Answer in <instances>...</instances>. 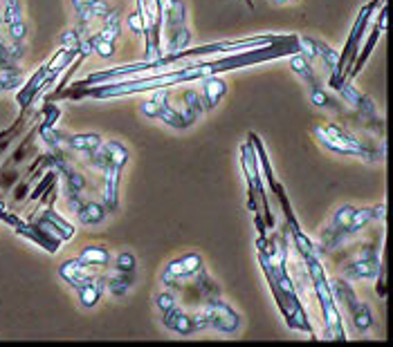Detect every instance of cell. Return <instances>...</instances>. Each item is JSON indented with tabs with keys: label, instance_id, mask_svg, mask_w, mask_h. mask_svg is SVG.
Returning a JSON list of instances; mask_svg holds the SVG:
<instances>
[{
	"label": "cell",
	"instance_id": "33",
	"mask_svg": "<svg viewBox=\"0 0 393 347\" xmlns=\"http://www.w3.org/2000/svg\"><path fill=\"white\" fill-rule=\"evenodd\" d=\"M310 101H313V105H317V108H335V103H333V99H331V94H328L320 83L317 85H310Z\"/></svg>",
	"mask_w": 393,
	"mask_h": 347
},
{
	"label": "cell",
	"instance_id": "31",
	"mask_svg": "<svg viewBox=\"0 0 393 347\" xmlns=\"http://www.w3.org/2000/svg\"><path fill=\"white\" fill-rule=\"evenodd\" d=\"M5 31H7L9 43H23L29 34V27H27L25 20H16V23L5 25Z\"/></svg>",
	"mask_w": 393,
	"mask_h": 347
},
{
	"label": "cell",
	"instance_id": "32",
	"mask_svg": "<svg viewBox=\"0 0 393 347\" xmlns=\"http://www.w3.org/2000/svg\"><path fill=\"white\" fill-rule=\"evenodd\" d=\"M59 43H61V47L79 52V45H81V34H79V31H77V27L63 29L61 34H59Z\"/></svg>",
	"mask_w": 393,
	"mask_h": 347
},
{
	"label": "cell",
	"instance_id": "1",
	"mask_svg": "<svg viewBox=\"0 0 393 347\" xmlns=\"http://www.w3.org/2000/svg\"><path fill=\"white\" fill-rule=\"evenodd\" d=\"M281 52L272 54V50H245L243 54L236 57H227L220 61H200V63H185L180 68L164 72V74H155V77H144V79H131V81H120V83H108V85H99V88H88L86 96L92 99H115V96H126V94H137V92H153V90H169L171 85L178 83H187L194 79H205L211 74L218 72H227L234 68H243V65L250 63H261L268 61L272 57H279Z\"/></svg>",
	"mask_w": 393,
	"mask_h": 347
},
{
	"label": "cell",
	"instance_id": "11",
	"mask_svg": "<svg viewBox=\"0 0 393 347\" xmlns=\"http://www.w3.org/2000/svg\"><path fill=\"white\" fill-rule=\"evenodd\" d=\"M335 88H337V92L342 94V99L348 103V105H353L355 110L359 112V115H366V117H376V105H373V101L369 99V96H364L362 92H357L353 85H348V83H335Z\"/></svg>",
	"mask_w": 393,
	"mask_h": 347
},
{
	"label": "cell",
	"instance_id": "8",
	"mask_svg": "<svg viewBox=\"0 0 393 347\" xmlns=\"http://www.w3.org/2000/svg\"><path fill=\"white\" fill-rule=\"evenodd\" d=\"M59 276H61V280L66 285L79 289L81 285H86V283H90V280H94V271L86 263H81L79 258H72V260H66V263L59 267Z\"/></svg>",
	"mask_w": 393,
	"mask_h": 347
},
{
	"label": "cell",
	"instance_id": "23",
	"mask_svg": "<svg viewBox=\"0 0 393 347\" xmlns=\"http://www.w3.org/2000/svg\"><path fill=\"white\" fill-rule=\"evenodd\" d=\"M183 112L194 119V121H198V119L207 112V108L203 103V96H200L196 90H185L183 92Z\"/></svg>",
	"mask_w": 393,
	"mask_h": 347
},
{
	"label": "cell",
	"instance_id": "20",
	"mask_svg": "<svg viewBox=\"0 0 393 347\" xmlns=\"http://www.w3.org/2000/svg\"><path fill=\"white\" fill-rule=\"evenodd\" d=\"M348 316H350V325H353V330L359 332V334H364L373 327V313H371V307L366 305V302L357 300V305L348 311Z\"/></svg>",
	"mask_w": 393,
	"mask_h": 347
},
{
	"label": "cell",
	"instance_id": "30",
	"mask_svg": "<svg viewBox=\"0 0 393 347\" xmlns=\"http://www.w3.org/2000/svg\"><path fill=\"white\" fill-rule=\"evenodd\" d=\"M373 209H355L353 213V218H350V224H348V229L346 233H357L359 229H364V226L369 222H373Z\"/></svg>",
	"mask_w": 393,
	"mask_h": 347
},
{
	"label": "cell",
	"instance_id": "5",
	"mask_svg": "<svg viewBox=\"0 0 393 347\" xmlns=\"http://www.w3.org/2000/svg\"><path fill=\"white\" fill-rule=\"evenodd\" d=\"M205 318H207V327L216 330L220 334H236L241 330V316L238 311L229 307L227 302L211 298L205 305Z\"/></svg>",
	"mask_w": 393,
	"mask_h": 347
},
{
	"label": "cell",
	"instance_id": "6",
	"mask_svg": "<svg viewBox=\"0 0 393 347\" xmlns=\"http://www.w3.org/2000/svg\"><path fill=\"white\" fill-rule=\"evenodd\" d=\"M162 325L173 334L191 336V334H196L200 330H207V318H205V311L187 313V311H183L176 305L173 309H169L166 313H162Z\"/></svg>",
	"mask_w": 393,
	"mask_h": 347
},
{
	"label": "cell",
	"instance_id": "26",
	"mask_svg": "<svg viewBox=\"0 0 393 347\" xmlns=\"http://www.w3.org/2000/svg\"><path fill=\"white\" fill-rule=\"evenodd\" d=\"M385 29H387V9H382V12H380V25H378L373 31H371V36H369L366 45H364V52H362V57H359V61H357V65H355L353 74H355L357 70H362V68H364V63H366V59H369V54L373 52L376 43H378L380 34H382V31H385Z\"/></svg>",
	"mask_w": 393,
	"mask_h": 347
},
{
	"label": "cell",
	"instance_id": "24",
	"mask_svg": "<svg viewBox=\"0 0 393 347\" xmlns=\"http://www.w3.org/2000/svg\"><path fill=\"white\" fill-rule=\"evenodd\" d=\"M290 68H292V72L296 74V77H301L308 85L320 83V81H317L315 70H313V61H308L303 54H292V57H290Z\"/></svg>",
	"mask_w": 393,
	"mask_h": 347
},
{
	"label": "cell",
	"instance_id": "38",
	"mask_svg": "<svg viewBox=\"0 0 393 347\" xmlns=\"http://www.w3.org/2000/svg\"><path fill=\"white\" fill-rule=\"evenodd\" d=\"M296 40H299L296 43L299 45V54H303L308 61H317V40L308 36H299Z\"/></svg>",
	"mask_w": 393,
	"mask_h": 347
},
{
	"label": "cell",
	"instance_id": "35",
	"mask_svg": "<svg viewBox=\"0 0 393 347\" xmlns=\"http://www.w3.org/2000/svg\"><path fill=\"white\" fill-rule=\"evenodd\" d=\"M180 263H183V269H185V276L191 278L194 274H198L200 269H203V258H200V253H187L180 258Z\"/></svg>",
	"mask_w": 393,
	"mask_h": 347
},
{
	"label": "cell",
	"instance_id": "45",
	"mask_svg": "<svg viewBox=\"0 0 393 347\" xmlns=\"http://www.w3.org/2000/svg\"><path fill=\"white\" fill-rule=\"evenodd\" d=\"M0 27H3V20H0Z\"/></svg>",
	"mask_w": 393,
	"mask_h": 347
},
{
	"label": "cell",
	"instance_id": "17",
	"mask_svg": "<svg viewBox=\"0 0 393 347\" xmlns=\"http://www.w3.org/2000/svg\"><path fill=\"white\" fill-rule=\"evenodd\" d=\"M164 38H166V52L164 54H178L183 50H189L191 40H194V34H191L189 25H183V27L164 31Z\"/></svg>",
	"mask_w": 393,
	"mask_h": 347
},
{
	"label": "cell",
	"instance_id": "18",
	"mask_svg": "<svg viewBox=\"0 0 393 347\" xmlns=\"http://www.w3.org/2000/svg\"><path fill=\"white\" fill-rule=\"evenodd\" d=\"M106 220V209L99 202H83L77 206V222L86 224V226H97Z\"/></svg>",
	"mask_w": 393,
	"mask_h": 347
},
{
	"label": "cell",
	"instance_id": "12",
	"mask_svg": "<svg viewBox=\"0 0 393 347\" xmlns=\"http://www.w3.org/2000/svg\"><path fill=\"white\" fill-rule=\"evenodd\" d=\"M157 119H160L162 124L176 128V130H187L189 126L196 124L194 119L187 117L183 110H178V108L171 105V99H169L166 90H162V105H160V117H157Z\"/></svg>",
	"mask_w": 393,
	"mask_h": 347
},
{
	"label": "cell",
	"instance_id": "25",
	"mask_svg": "<svg viewBox=\"0 0 393 347\" xmlns=\"http://www.w3.org/2000/svg\"><path fill=\"white\" fill-rule=\"evenodd\" d=\"M120 34H122L120 12H117V9H113V12L101 20V29L97 31V36H99L101 40H113V43H117Z\"/></svg>",
	"mask_w": 393,
	"mask_h": 347
},
{
	"label": "cell",
	"instance_id": "29",
	"mask_svg": "<svg viewBox=\"0 0 393 347\" xmlns=\"http://www.w3.org/2000/svg\"><path fill=\"white\" fill-rule=\"evenodd\" d=\"M153 96H148L146 101H142L140 105V112L146 119H157L160 117V105H162V90H153Z\"/></svg>",
	"mask_w": 393,
	"mask_h": 347
},
{
	"label": "cell",
	"instance_id": "44",
	"mask_svg": "<svg viewBox=\"0 0 393 347\" xmlns=\"http://www.w3.org/2000/svg\"><path fill=\"white\" fill-rule=\"evenodd\" d=\"M272 5H288V3H294V0H270Z\"/></svg>",
	"mask_w": 393,
	"mask_h": 347
},
{
	"label": "cell",
	"instance_id": "13",
	"mask_svg": "<svg viewBox=\"0 0 393 347\" xmlns=\"http://www.w3.org/2000/svg\"><path fill=\"white\" fill-rule=\"evenodd\" d=\"M187 20H189V9H187L185 0H169L164 5V14H162L164 31L183 27V25H187Z\"/></svg>",
	"mask_w": 393,
	"mask_h": 347
},
{
	"label": "cell",
	"instance_id": "14",
	"mask_svg": "<svg viewBox=\"0 0 393 347\" xmlns=\"http://www.w3.org/2000/svg\"><path fill=\"white\" fill-rule=\"evenodd\" d=\"M317 61H322L324 68L333 74V81L339 79V70H342V54H339L337 50H333L324 40H317Z\"/></svg>",
	"mask_w": 393,
	"mask_h": 347
},
{
	"label": "cell",
	"instance_id": "36",
	"mask_svg": "<svg viewBox=\"0 0 393 347\" xmlns=\"http://www.w3.org/2000/svg\"><path fill=\"white\" fill-rule=\"evenodd\" d=\"M43 218H45V220H50L52 224H55L57 229H59L63 235H66V240H68V237H72V235H74V226H72L70 222L63 220L59 213H55V211H45V213H43Z\"/></svg>",
	"mask_w": 393,
	"mask_h": 347
},
{
	"label": "cell",
	"instance_id": "3",
	"mask_svg": "<svg viewBox=\"0 0 393 347\" xmlns=\"http://www.w3.org/2000/svg\"><path fill=\"white\" fill-rule=\"evenodd\" d=\"M306 263H308V274H310L317 300H320V307L324 311V323H326L328 336H331V339H337V341H346L344 325H342V313H339L335 300H333L331 285H328V280H326V271H324L322 263L317 260V256L308 258Z\"/></svg>",
	"mask_w": 393,
	"mask_h": 347
},
{
	"label": "cell",
	"instance_id": "41",
	"mask_svg": "<svg viewBox=\"0 0 393 347\" xmlns=\"http://www.w3.org/2000/svg\"><path fill=\"white\" fill-rule=\"evenodd\" d=\"M113 9L115 7L106 3V0H97V3L90 7V16H92V20H103L106 16L113 12Z\"/></svg>",
	"mask_w": 393,
	"mask_h": 347
},
{
	"label": "cell",
	"instance_id": "43",
	"mask_svg": "<svg viewBox=\"0 0 393 347\" xmlns=\"http://www.w3.org/2000/svg\"><path fill=\"white\" fill-rule=\"evenodd\" d=\"M94 3H97V0H70V5H72V12L74 14H79V12H83V9H90Z\"/></svg>",
	"mask_w": 393,
	"mask_h": 347
},
{
	"label": "cell",
	"instance_id": "34",
	"mask_svg": "<svg viewBox=\"0 0 393 347\" xmlns=\"http://www.w3.org/2000/svg\"><path fill=\"white\" fill-rule=\"evenodd\" d=\"M113 265L117 271H124V274H131V271H135L137 267V260L131 251H122V253H117L115 260H113Z\"/></svg>",
	"mask_w": 393,
	"mask_h": 347
},
{
	"label": "cell",
	"instance_id": "37",
	"mask_svg": "<svg viewBox=\"0 0 393 347\" xmlns=\"http://www.w3.org/2000/svg\"><path fill=\"white\" fill-rule=\"evenodd\" d=\"M178 305L176 296L171 294V291H160V294H155V307L160 313H166L169 309H173Z\"/></svg>",
	"mask_w": 393,
	"mask_h": 347
},
{
	"label": "cell",
	"instance_id": "40",
	"mask_svg": "<svg viewBox=\"0 0 393 347\" xmlns=\"http://www.w3.org/2000/svg\"><path fill=\"white\" fill-rule=\"evenodd\" d=\"M117 52V45L113 40H101L97 36V43H94V54H97L99 59H113Z\"/></svg>",
	"mask_w": 393,
	"mask_h": 347
},
{
	"label": "cell",
	"instance_id": "16",
	"mask_svg": "<svg viewBox=\"0 0 393 347\" xmlns=\"http://www.w3.org/2000/svg\"><path fill=\"white\" fill-rule=\"evenodd\" d=\"M101 153L106 164L103 166H113V168H124L126 161H129V148H126L122 142H117V139H110V142L101 144Z\"/></svg>",
	"mask_w": 393,
	"mask_h": 347
},
{
	"label": "cell",
	"instance_id": "42",
	"mask_svg": "<svg viewBox=\"0 0 393 347\" xmlns=\"http://www.w3.org/2000/svg\"><path fill=\"white\" fill-rule=\"evenodd\" d=\"M164 271H169V274H171L173 278H178V280L187 278V276H185V269H183V263H180V258H173L171 263L166 265V269H164Z\"/></svg>",
	"mask_w": 393,
	"mask_h": 347
},
{
	"label": "cell",
	"instance_id": "10",
	"mask_svg": "<svg viewBox=\"0 0 393 347\" xmlns=\"http://www.w3.org/2000/svg\"><path fill=\"white\" fill-rule=\"evenodd\" d=\"M225 94H227V83L222 79H218L216 74L203 79V85H200V96H203V103H205L207 110H216Z\"/></svg>",
	"mask_w": 393,
	"mask_h": 347
},
{
	"label": "cell",
	"instance_id": "22",
	"mask_svg": "<svg viewBox=\"0 0 393 347\" xmlns=\"http://www.w3.org/2000/svg\"><path fill=\"white\" fill-rule=\"evenodd\" d=\"M77 296H79L81 307L90 309V307H94V305H97V302L101 300V296H103V285L99 283V280H90V283L81 285V287L77 289Z\"/></svg>",
	"mask_w": 393,
	"mask_h": 347
},
{
	"label": "cell",
	"instance_id": "39",
	"mask_svg": "<svg viewBox=\"0 0 393 347\" xmlns=\"http://www.w3.org/2000/svg\"><path fill=\"white\" fill-rule=\"evenodd\" d=\"M126 27H129V31H131V34H135V36L144 34V18H142L140 12H137V9L126 16Z\"/></svg>",
	"mask_w": 393,
	"mask_h": 347
},
{
	"label": "cell",
	"instance_id": "7",
	"mask_svg": "<svg viewBox=\"0 0 393 347\" xmlns=\"http://www.w3.org/2000/svg\"><path fill=\"white\" fill-rule=\"evenodd\" d=\"M241 161H243V170H245V179H248V186H250V211L257 209V193L261 195L263 206H265V193L261 186V177H259V164H257V150H254L252 144H245L241 148Z\"/></svg>",
	"mask_w": 393,
	"mask_h": 347
},
{
	"label": "cell",
	"instance_id": "21",
	"mask_svg": "<svg viewBox=\"0 0 393 347\" xmlns=\"http://www.w3.org/2000/svg\"><path fill=\"white\" fill-rule=\"evenodd\" d=\"M101 144H103V139L99 133H79V135L68 137V146L72 150H77V153H92V150H97Z\"/></svg>",
	"mask_w": 393,
	"mask_h": 347
},
{
	"label": "cell",
	"instance_id": "9",
	"mask_svg": "<svg viewBox=\"0 0 393 347\" xmlns=\"http://www.w3.org/2000/svg\"><path fill=\"white\" fill-rule=\"evenodd\" d=\"M380 274V260L378 256H371V258H357L353 263H348L342 267V276L348 283H353V280H373Z\"/></svg>",
	"mask_w": 393,
	"mask_h": 347
},
{
	"label": "cell",
	"instance_id": "28",
	"mask_svg": "<svg viewBox=\"0 0 393 347\" xmlns=\"http://www.w3.org/2000/svg\"><path fill=\"white\" fill-rule=\"evenodd\" d=\"M0 20H3V25L23 20V3L20 0H3V5H0Z\"/></svg>",
	"mask_w": 393,
	"mask_h": 347
},
{
	"label": "cell",
	"instance_id": "27",
	"mask_svg": "<svg viewBox=\"0 0 393 347\" xmlns=\"http://www.w3.org/2000/svg\"><path fill=\"white\" fill-rule=\"evenodd\" d=\"M103 285H106V289H108V294H113V296H124L126 291L131 289V285H133V271H131V274H124V271H120V274L106 278Z\"/></svg>",
	"mask_w": 393,
	"mask_h": 347
},
{
	"label": "cell",
	"instance_id": "2",
	"mask_svg": "<svg viewBox=\"0 0 393 347\" xmlns=\"http://www.w3.org/2000/svg\"><path fill=\"white\" fill-rule=\"evenodd\" d=\"M261 265L265 276H268V283L274 291V298H277L279 307L285 316V323L290 325L292 330H299V332H310V323H308L306 313L299 305V300H296V291L290 283L288 274H285V265H283V258L279 260V265L274 267L272 260L268 263V256L261 253Z\"/></svg>",
	"mask_w": 393,
	"mask_h": 347
},
{
	"label": "cell",
	"instance_id": "4",
	"mask_svg": "<svg viewBox=\"0 0 393 347\" xmlns=\"http://www.w3.org/2000/svg\"><path fill=\"white\" fill-rule=\"evenodd\" d=\"M315 135L317 139L324 144V148L333 150L337 155H350V157H366L364 146L353 139L344 130H339L337 126L328 124V126H315Z\"/></svg>",
	"mask_w": 393,
	"mask_h": 347
},
{
	"label": "cell",
	"instance_id": "15",
	"mask_svg": "<svg viewBox=\"0 0 393 347\" xmlns=\"http://www.w3.org/2000/svg\"><path fill=\"white\" fill-rule=\"evenodd\" d=\"M331 285V294H333V300H335V305H342L346 311H350L355 305H357V296H355V291L350 289L348 285V280H344L342 276H339L337 280H333V283H328Z\"/></svg>",
	"mask_w": 393,
	"mask_h": 347
},
{
	"label": "cell",
	"instance_id": "19",
	"mask_svg": "<svg viewBox=\"0 0 393 347\" xmlns=\"http://www.w3.org/2000/svg\"><path fill=\"white\" fill-rule=\"evenodd\" d=\"M81 263H86L88 267H108L110 265V260L113 256L108 253V249H103V246H97V244H90V246H83L81 249V253L77 256Z\"/></svg>",
	"mask_w": 393,
	"mask_h": 347
}]
</instances>
